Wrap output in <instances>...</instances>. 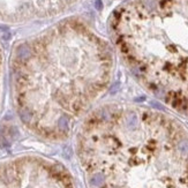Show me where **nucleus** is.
Returning a JSON list of instances; mask_svg holds the SVG:
<instances>
[{
	"instance_id": "f03ea898",
	"label": "nucleus",
	"mask_w": 188,
	"mask_h": 188,
	"mask_svg": "<svg viewBox=\"0 0 188 188\" xmlns=\"http://www.w3.org/2000/svg\"><path fill=\"white\" fill-rule=\"evenodd\" d=\"M76 148L89 188H188V132L159 111L101 106L82 124Z\"/></svg>"
},
{
	"instance_id": "7ed1b4c3",
	"label": "nucleus",
	"mask_w": 188,
	"mask_h": 188,
	"mask_svg": "<svg viewBox=\"0 0 188 188\" xmlns=\"http://www.w3.org/2000/svg\"><path fill=\"white\" fill-rule=\"evenodd\" d=\"M126 61L156 98L188 117V0H135L115 13Z\"/></svg>"
},
{
	"instance_id": "f257e3e1",
	"label": "nucleus",
	"mask_w": 188,
	"mask_h": 188,
	"mask_svg": "<svg viewBox=\"0 0 188 188\" xmlns=\"http://www.w3.org/2000/svg\"><path fill=\"white\" fill-rule=\"evenodd\" d=\"M110 47L87 24L66 20L19 47L13 63L17 115L28 129L63 140L108 89Z\"/></svg>"
}]
</instances>
